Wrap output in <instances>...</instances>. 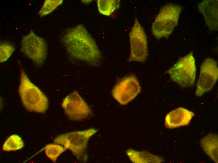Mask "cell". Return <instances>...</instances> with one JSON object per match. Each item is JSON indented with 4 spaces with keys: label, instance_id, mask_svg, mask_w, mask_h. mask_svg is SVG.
<instances>
[{
    "label": "cell",
    "instance_id": "8fae6325",
    "mask_svg": "<svg viewBox=\"0 0 218 163\" xmlns=\"http://www.w3.org/2000/svg\"><path fill=\"white\" fill-rule=\"evenodd\" d=\"M195 115L192 111L179 107L168 113L165 118V125L169 129L186 126Z\"/></svg>",
    "mask_w": 218,
    "mask_h": 163
},
{
    "label": "cell",
    "instance_id": "7c38bea8",
    "mask_svg": "<svg viewBox=\"0 0 218 163\" xmlns=\"http://www.w3.org/2000/svg\"><path fill=\"white\" fill-rule=\"evenodd\" d=\"M199 11L203 15L206 24L210 30L217 31L218 0H205L198 5Z\"/></svg>",
    "mask_w": 218,
    "mask_h": 163
},
{
    "label": "cell",
    "instance_id": "52a82bcc",
    "mask_svg": "<svg viewBox=\"0 0 218 163\" xmlns=\"http://www.w3.org/2000/svg\"><path fill=\"white\" fill-rule=\"evenodd\" d=\"M130 54L128 61L143 62L148 55L147 37L144 30L136 18L129 33Z\"/></svg>",
    "mask_w": 218,
    "mask_h": 163
},
{
    "label": "cell",
    "instance_id": "3957f363",
    "mask_svg": "<svg viewBox=\"0 0 218 163\" xmlns=\"http://www.w3.org/2000/svg\"><path fill=\"white\" fill-rule=\"evenodd\" d=\"M182 10L181 6L173 3L162 8L151 28L152 33L156 39L167 38L171 34L178 24Z\"/></svg>",
    "mask_w": 218,
    "mask_h": 163
},
{
    "label": "cell",
    "instance_id": "8992f818",
    "mask_svg": "<svg viewBox=\"0 0 218 163\" xmlns=\"http://www.w3.org/2000/svg\"><path fill=\"white\" fill-rule=\"evenodd\" d=\"M21 50L35 65L40 67L44 64L46 59L47 45L43 38L31 30L21 39Z\"/></svg>",
    "mask_w": 218,
    "mask_h": 163
},
{
    "label": "cell",
    "instance_id": "9a60e30c",
    "mask_svg": "<svg viewBox=\"0 0 218 163\" xmlns=\"http://www.w3.org/2000/svg\"><path fill=\"white\" fill-rule=\"evenodd\" d=\"M120 1L98 0L97 7L100 13L109 16L120 7Z\"/></svg>",
    "mask_w": 218,
    "mask_h": 163
},
{
    "label": "cell",
    "instance_id": "5bb4252c",
    "mask_svg": "<svg viewBox=\"0 0 218 163\" xmlns=\"http://www.w3.org/2000/svg\"><path fill=\"white\" fill-rule=\"evenodd\" d=\"M127 154L130 160L135 163H160L164 161L161 157L146 151L139 152L130 149L127 150Z\"/></svg>",
    "mask_w": 218,
    "mask_h": 163
},
{
    "label": "cell",
    "instance_id": "30bf717a",
    "mask_svg": "<svg viewBox=\"0 0 218 163\" xmlns=\"http://www.w3.org/2000/svg\"><path fill=\"white\" fill-rule=\"evenodd\" d=\"M62 106L66 115L72 120H83L91 113L90 107L75 91L72 92L63 99Z\"/></svg>",
    "mask_w": 218,
    "mask_h": 163
},
{
    "label": "cell",
    "instance_id": "7a4b0ae2",
    "mask_svg": "<svg viewBox=\"0 0 218 163\" xmlns=\"http://www.w3.org/2000/svg\"><path fill=\"white\" fill-rule=\"evenodd\" d=\"M20 78L18 91L23 105L30 111L44 113L48 108V98L30 80L20 64Z\"/></svg>",
    "mask_w": 218,
    "mask_h": 163
},
{
    "label": "cell",
    "instance_id": "9c48e42d",
    "mask_svg": "<svg viewBox=\"0 0 218 163\" xmlns=\"http://www.w3.org/2000/svg\"><path fill=\"white\" fill-rule=\"evenodd\" d=\"M218 78L217 62L210 58L206 59L201 65L195 95L200 97L210 91Z\"/></svg>",
    "mask_w": 218,
    "mask_h": 163
},
{
    "label": "cell",
    "instance_id": "4fadbf2b",
    "mask_svg": "<svg viewBox=\"0 0 218 163\" xmlns=\"http://www.w3.org/2000/svg\"><path fill=\"white\" fill-rule=\"evenodd\" d=\"M218 135L210 133L200 140L201 146L205 153L215 162H218Z\"/></svg>",
    "mask_w": 218,
    "mask_h": 163
},
{
    "label": "cell",
    "instance_id": "ac0fdd59",
    "mask_svg": "<svg viewBox=\"0 0 218 163\" xmlns=\"http://www.w3.org/2000/svg\"><path fill=\"white\" fill-rule=\"evenodd\" d=\"M63 0H46L39 10L38 13L41 17L46 16L53 11L63 2Z\"/></svg>",
    "mask_w": 218,
    "mask_h": 163
},
{
    "label": "cell",
    "instance_id": "ba28073f",
    "mask_svg": "<svg viewBox=\"0 0 218 163\" xmlns=\"http://www.w3.org/2000/svg\"><path fill=\"white\" fill-rule=\"evenodd\" d=\"M141 87L137 78L131 75L119 81L112 91L113 97L120 104H127L140 92Z\"/></svg>",
    "mask_w": 218,
    "mask_h": 163
},
{
    "label": "cell",
    "instance_id": "2e32d148",
    "mask_svg": "<svg viewBox=\"0 0 218 163\" xmlns=\"http://www.w3.org/2000/svg\"><path fill=\"white\" fill-rule=\"evenodd\" d=\"M24 145L21 138L17 135L14 134L9 136L4 142L3 150L5 151L17 150L22 149Z\"/></svg>",
    "mask_w": 218,
    "mask_h": 163
},
{
    "label": "cell",
    "instance_id": "d6986e66",
    "mask_svg": "<svg viewBox=\"0 0 218 163\" xmlns=\"http://www.w3.org/2000/svg\"><path fill=\"white\" fill-rule=\"evenodd\" d=\"M0 61L1 63L5 62L11 56L14 51L15 48L11 44L2 42L0 45Z\"/></svg>",
    "mask_w": 218,
    "mask_h": 163
},
{
    "label": "cell",
    "instance_id": "6da1fadb",
    "mask_svg": "<svg viewBox=\"0 0 218 163\" xmlns=\"http://www.w3.org/2000/svg\"><path fill=\"white\" fill-rule=\"evenodd\" d=\"M64 45L70 56L96 66L101 59V52L85 28L78 25L68 30L63 36Z\"/></svg>",
    "mask_w": 218,
    "mask_h": 163
},
{
    "label": "cell",
    "instance_id": "277c9868",
    "mask_svg": "<svg viewBox=\"0 0 218 163\" xmlns=\"http://www.w3.org/2000/svg\"><path fill=\"white\" fill-rule=\"evenodd\" d=\"M166 72L169 74L172 81L182 87L193 86L196 78V67L192 52L181 58Z\"/></svg>",
    "mask_w": 218,
    "mask_h": 163
},
{
    "label": "cell",
    "instance_id": "e0dca14e",
    "mask_svg": "<svg viewBox=\"0 0 218 163\" xmlns=\"http://www.w3.org/2000/svg\"><path fill=\"white\" fill-rule=\"evenodd\" d=\"M66 149L60 145L49 144L45 147V152L47 156L53 162H56L58 157Z\"/></svg>",
    "mask_w": 218,
    "mask_h": 163
},
{
    "label": "cell",
    "instance_id": "5b68a950",
    "mask_svg": "<svg viewBox=\"0 0 218 163\" xmlns=\"http://www.w3.org/2000/svg\"><path fill=\"white\" fill-rule=\"evenodd\" d=\"M97 131L94 129L74 131L59 135L54 142L69 149L78 160L84 159L89 139Z\"/></svg>",
    "mask_w": 218,
    "mask_h": 163
}]
</instances>
